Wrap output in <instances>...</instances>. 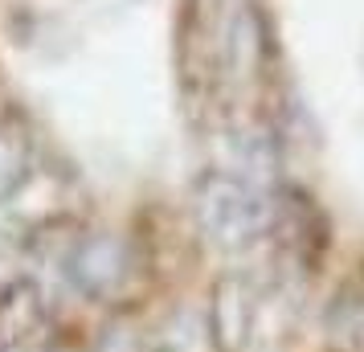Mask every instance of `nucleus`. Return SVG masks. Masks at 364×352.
<instances>
[{"label": "nucleus", "instance_id": "0eeeda50", "mask_svg": "<svg viewBox=\"0 0 364 352\" xmlns=\"http://www.w3.org/2000/svg\"><path fill=\"white\" fill-rule=\"evenodd\" d=\"M58 352H78V348H58Z\"/></svg>", "mask_w": 364, "mask_h": 352}, {"label": "nucleus", "instance_id": "7ed1b4c3", "mask_svg": "<svg viewBox=\"0 0 364 352\" xmlns=\"http://www.w3.org/2000/svg\"><path fill=\"white\" fill-rule=\"evenodd\" d=\"M254 324V303L242 279H221L209 303V332H213L217 352H242Z\"/></svg>", "mask_w": 364, "mask_h": 352}, {"label": "nucleus", "instance_id": "f03ea898", "mask_svg": "<svg viewBox=\"0 0 364 352\" xmlns=\"http://www.w3.org/2000/svg\"><path fill=\"white\" fill-rule=\"evenodd\" d=\"M66 274L82 295L102 299V295L119 291V283L127 279V246L111 234L82 238L66 258Z\"/></svg>", "mask_w": 364, "mask_h": 352}, {"label": "nucleus", "instance_id": "f257e3e1", "mask_svg": "<svg viewBox=\"0 0 364 352\" xmlns=\"http://www.w3.org/2000/svg\"><path fill=\"white\" fill-rule=\"evenodd\" d=\"M197 209H200V225L213 234V242L230 246V250L254 242L266 225L262 197L250 185L233 181V176H213V181H205Z\"/></svg>", "mask_w": 364, "mask_h": 352}, {"label": "nucleus", "instance_id": "423d86ee", "mask_svg": "<svg viewBox=\"0 0 364 352\" xmlns=\"http://www.w3.org/2000/svg\"><path fill=\"white\" fill-rule=\"evenodd\" d=\"M0 352H33V344H25V340H4Z\"/></svg>", "mask_w": 364, "mask_h": 352}, {"label": "nucleus", "instance_id": "20e7f679", "mask_svg": "<svg viewBox=\"0 0 364 352\" xmlns=\"http://www.w3.org/2000/svg\"><path fill=\"white\" fill-rule=\"evenodd\" d=\"M41 295L29 283H13L0 299V328L9 332V340H25V332H33V324H41Z\"/></svg>", "mask_w": 364, "mask_h": 352}, {"label": "nucleus", "instance_id": "39448f33", "mask_svg": "<svg viewBox=\"0 0 364 352\" xmlns=\"http://www.w3.org/2000/svg\"><path fill=\"white\" fill-rule=\"evenodd\" d=\"M95 352H144V340H139V332L127 328V324H111V328L99 336Z\"/></svg>", "mask_w": 364, "mask_h": 352}]
</instances>
